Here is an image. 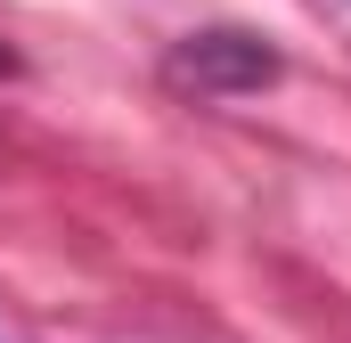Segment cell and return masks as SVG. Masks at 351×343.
<instances>
[{
	"label": "cell",
	"mask_w": 351,
	"mask_h": 343,
	"mask_svg": "<svg viewBox=\"0 0 351 343\" xmlns=\"http://www.w3.org/2000/svg\"><path fill=\"white\" fill-rule=\"evenodd\" d=\"M278 74H286V58H278V41L254 33V25H204V33H180L172 49H164V82L180 98H204V106L254 98Z\"/></svg>",
	"instance_id": "cell-1"
}]
</instances>
